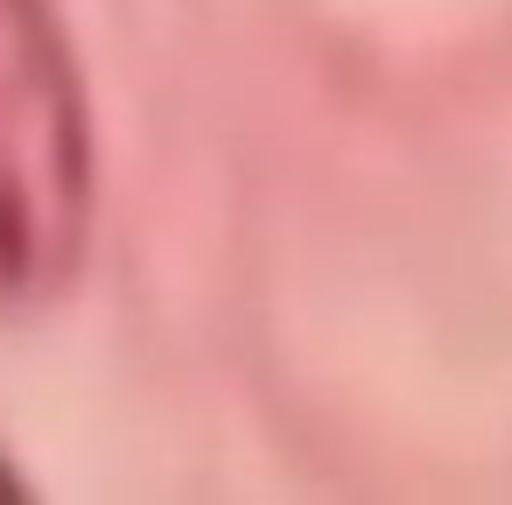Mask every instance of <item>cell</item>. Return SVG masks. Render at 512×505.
Returning a JSON list of instances; mask_svg holds the SVG:
<instances>
[{
	"label": "cell",
	"mask_w": 512,
	"mask_h": 505,
	"mask_svg": "<svg viewBox=\"0 0 512 505\" xmlns=\"http://www.w3.org/2000/svg\"><path fill=\"white\" fill-rule=\"evenodd\" d=\"M92 127L43 0H0V316L43 309L85 260Z\"/></svg>",
	"instance_id": "cell-1"
}]
</instances>
